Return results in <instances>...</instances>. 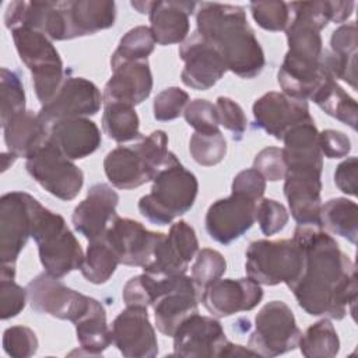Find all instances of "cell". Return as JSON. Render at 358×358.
<instances>
[{"label": "cell", "mask_w": 358, "mask_h": 358, "mask_svg": "<svg viewBox=\"0 0 358 358\" xmlns=\"http://www.w3.org/2000/svg\"><path fill=\"white\" fill-rule=\"evenodd\" d=\"M119 259L106 239L98 238L88 242L80 271L83 277L92 284H105L116 271Z\"/></svg>", "instance_id": "34"}, {"label": "cell", "mask_w": 358, "mask_h": 358, "mask_svg": "<svg viewBox=\"0 0 358 358\" xmlns=\"http://www.w3.org/2000/svg\"><path fill=\"white\" fill-rule=\"evenodd\" d=\"M32 238L38 245L39 260L45 271L62 278L78 270L84 260L80 242L69 229L64 218L38 204L34 214Z\"/></svg>", "instance_id": "5"}, {"label": "cell", "mask_w": 358, "mask_h": 358, "mask_svg": "<svg viewBox=\"0 0 358 358\" xmlns=\"http://www.w3.org/2000/svg\"><path fill=\"white\" fill-rule=\"evenodd\" d=\"M302 267L303 253L294 239H257L246 249V274L263 285L284 282L289 288L299 278Z\"/></svg>", "instance_id": "7"}, {"label": "cell", "mask_w": 358, "mask_h": 358, "mask_svg": "<svg viewBox=\"0 0 358 358\" xmlns=\"http://www.w3.org/2000/svg\"><path fill=\"white\" fill-rule=\"evenodd\" d=\"M197 250L199 241L193 227L186 221H178L171 225L168 234L161 236L141 268L155 278L183 275Z\"/></svg>", "instance_id": "12"}, {"label": "cell", "mask_w": 358, "mask_h": 358, "mask_svg": "<svg viewBox=\"0 0 358 358\" xmlns=\"http://www.w3.org/2000/svg\"><path fill=\"white\" fill-rule=\"evenodd\" d=\"M256 220L262 232L267 236H271L284 229L289 220L288 210L277 200L263 199L257 203Z\"/></svg>", "instance_id": "46"}, {"label": "cell", "mask_w": 358, "mask_h": 358, "mask_svg": "<svg viewBox=\"0 0 358 358\" xmlns=\"http://www.w3.org/2000/svg\"><path fill=\"white\" fill-rule=\"evenodd\" d=\"M49 141L69 159H83L94 154L101 143V130L88 117L56 120L49 126Z\"/></svg>", "instance_id": "25"}, {"label": "cell", "mask_w": 358, "mask_h": 358, "mask_svg": "<svg viewBox=\"0 0 358 358\" xmlns=\"http://www.w3.org/2000/svg\"><path fill=\"white\" fill-rule=\"evenodd\" d=\"M253 168L262 173V176L270 182L284 179L287 173V165L282 155V148L266 147L259 151L253 161Z\"/></svg>", "instance_id": "49"}, {"label": "cell", "mask_w": 358, "mask_h": 358, "mask_svg": "<svg viewBox=\"0 0 358 358\" xmlns=\"http://www.w3.org/2000/svg\"><path fill=\"white\" fill-rule=\"evenodd\" d=\"M31 308L41 315L76 322L90 308L92 298L64 285L57 277L41 273L27 285Z\"/></svg>", "instance_id": "11"}, {"label": "cell", "mask_w": 358, "mask_h": 358, "mask_svg": "<svg viewBox=\"0 0 358 358\" xmlns=\"http://www.w3.org/2000/svg\"><path fill=\"white\" fill-rule=\"evenodd\" d=\"M322 173L313 171H287L284 196L298 225L322 227Z\"/></svg>", "instance_id": "23"}, {"label": "cell", "mask_w": 358, "mask_h": 358, "mask_svg": "<svg viewBox=\"0 0 358 358\" xmlns=\"http://www.w3.org/2000/svg\"><path fill=\"white\" fill-rule=\"evenodd\" d=\"M299 337L291 308L282 301H271L256 315L248 347L259 357H277L298 347Z\"/></svg>", "instance_id": "8"}, {"label": "cell", "mask_w": 358, "mask_h": 358, "mask_svg": "<svg viewBox=\"0 0 358 358\" xmlns=\"http://www.w3.org/2000/svg\"><path fill=\"white\" fill-rule=\"evenodd\" d=\"M252 110L256 127L277 140H282L292 126L312 117L306 101L277 91H270L256 99Z\"/></svg>", "instance_id": "21"}, {"label": "cell", "mask_w": 358, "mask_h": 358, "mask_svg": "<svg viewBox=\"0 0 358 358\" xmlns=\"http://www.w3.org/2000/svg\"><path fill=\"white\" fill-rule=\"evenodd\" d=\"M197 192L196 175L171 152L154 175L151 192L138 200V211L152 224L168 225L193 207Z\"/></svg>", "instance_id": "3"}, {"label": "cell", "mask_w": 358, "mask_h": 358, "mask_svg": "<svg viewBox=\"0 0 358 358\" xmlns=\"http://www.w3.org/2000/svg\"><path fill=\"white\" fill-rule=\"evenodd\" d=\"M25 168L48 193L64 201L76 199L84 185L83 171L50 141L27 158Z\"/></svg>", "instance_id": "9"}, {"label": "cell", "mask_w": 358, "mask_h": 358, "mask_svg": "<svg viewBox=\"0 0 358 358\" xmlns=\"http://www.w3.org/2000/svg\"><path fill=\"white\" fill-rule=\"evenodd\" d=\"M152 308L157 329L164 336L172 337L187 317L199 312L197 287L193 278L186 274L161 278L159 295Z\"/></svg>", "instance_id": "13"}, {"label": "cell", "mask_w": 358, "mask_h": 358, "mask_svg": "<svg viewBox=\"0 0 358 358\" xmlns=\"http://www.w3.org/2000/svg\"><path fill=\"white\" fill-rule=\"evenodd\" d=\"M357 24L340 25L330 38L331 52L324 50L333 76L357 88Z\"/></svg>", "instance_id": "30"}, {"label": "cell", "mask_w": 358, "mask_h": 358, "mask_svg": "<svg viewBox=\"0 0 358 358\" xmlns=\"http://www.w3.org/2000/svg\"><path fill=\"white\" fill-rule=\"evenodd\" d=\"M256 200L231 193L225 199L214 201L206 213V231L211 239L221 245H229L245 235L256 221Z\"/></svg>", "instance_id": "14"}, {"label": "cell", "mask_w": 358, "mask_h": 358, "mask_svg": "<svg viewBox=\"0 0 358 358\" xmlns=\"http://www.w3.org/2000/svg\"><path fill=\"white\" fill-rule=\"evenodd\" d=\"M103 103L99 88L83 77H66L55 98L38 112L49 126L62 119L85 117L96 115Z\"/></svg>", "instance_id": "16"}, {"label": "cell", "mask_w": 358, "mask_h": 358, "mask_svg": "<svg viewBox=\"0 0 358 358\" xmlns=\"http://www.w3.org/2000/svg\"><path fill=\"white\" fill-rule=\"evenodd\" d=\"M169 154L166 133L155 130L133 145H119L109 151L103 159V171L112 186L136 189L152 180Z\"/></svg>", "instance_id": "4"}, {"label": "cell", "mask_w": 358, "mask_h": 358, "mask_svg": "<svg viewBox=\"0 0 358 358\" xmlns=\"http://www.w3.org/2000/svg\"><path fill=\"white\" fill-rule=\"evenodd\" d=\"M39 201L25 192H10L0 199V260L15 264L32 236L34 214Z\"/></svg>", "instance_id": "10"}, {"label": "cell", "mask_w": 358, "mask_h": 358, "mask_svg": "<svg viewBox=\"0 0 358 358\" xmlns=\"http://www.w3.org/2000/svg\"><path fill=\"white\" fill-rule=\"evenodd\" d=\"M196 7L194 1H152L148 17L155 43L168 46L185 42L190 28L189 15L196 11Z\"/></svg>", "instance_id": "28"}, {"label": "cell", "mask_w": 358, "mask_h": 358, "mask_svg": "<svg viewBox=\"0 0 358 358\" xmlns=\"http://www.w3.org/2000/svg\"><path fill=\"white\" fill-rule=\"evenodd\" d=\"M67 24L69 39L94 35L113 27L116 4L110 0L59 1Z\"/></svg>", "instance_id": "26"}, {"label": "cell", "mask_w": 358, "mask_h": 358, "mask_svg": "<svg viewBox=\"0 0 358 358\" xmlns=\"http://www.w3.org/2000/svg\"><path fill=\"white\" fill-rule=\"evenodd\" d=\"M140 119L133 106L122 102H103L102 129L105 134L117 141L127 143L140 136Z\"/></svg>", "instance_id": "35"}, {"label": "cell", "mask_w": 358, "mask_h": 358, "mask_svg": "<svg viewBox=\"0 0 358 358\" xmlns=\"http://www.w3.org/2000/svg\"><path fill=\"white\" fill-rule=\"evenodd\" d=\"M28 301L27 288L18 285L14 280L0 278V317L7 320L15 317L25 308Z\"/></svg>", "instance_id": "48"}, {"label": "cell", "mask_w": 358, "mask_h": 358, "mask_svg": "<svg viewBox=\"0 0 358 358\" xmlns=\"http://www.w3.org/2000/svg\"><path fill=\"white\" fill-rule=\"evenodd\" d=\"M189 102V94L179 87H168L157 94L152 103L154 117L169 122L179 117Z\"/></svg>", "instance_id": "43"}, {"label": "cell", "mask_w": 358, "mask_h": 358, "mask_svg": "<svg viewBox=\"0 0 358 358\" xmlns=\"http://www.w3.org/2000/svg\"><path fill=\"white\" fill-rule=\"evenodd\" d=\"M103 88V102H122L136 106L145 101L152 90V74L148 60L117 64Z\"/></svg>", "instance_id": "24"}, {"label": "cell", "mask_w": 358, "mask_h": 358, "mask_svg": "<svg viewBox=\"0 0 358 358\" xmlns=\"http://www.w3.org/2000/svg\"><path fill=\"white\" fill-rule=\"evenodd\" d=\"M152 1H131V6L141 14H148Z\"/></svg>", "instance_id": "53"}, {"label": "cell", "mask_w": 358, "mask_h": 358, "mask_svg": "<svg viewBox=\"0 0 358 358\" xmlns=\"http://www.w3.org/2000/svg\"><path fill=\"white\" fill-rule=\"evenodd\" d=\"M4 141L18 158H29L49 141V124L38 113L25 110L3 126Z\"/></svg>", "instance_id": "29"}, {"label": "cell", "mask_w": 358, "mask_h": 358, "mask_svg": "<svg viewBox=\"0 0 358 358\" xmlns=\"http://www.w3.org/2000/svg\"><path fill=\"white\" fill-rule=\"evenodd\" d=\"M189 151L199 165L213 166L225 158L227 140L221 130L214 133L194 131L189 141Z\"/></svg>", "instance_id": "39"}, {"label": "cell", "mask_w": 358, "mask_h": 358, "mask_svg": "<svg viewBox=\"0 0 358 358\" xmlns=\"http://www.w3.org/2000/svg\"><path fill=\"white\" fill-rule=\"evenodd\" d=\"M357 171L358 159L350 157L340 162L334 171V183L345 194L357 196Z\"/></svg>", "instance_id": "52"}, {"label": "cell", "mask_w": 358, "mask_h": 358, "mask_svg": "<svg viewBox=\"0 0 358 358\" xmlns=\"http://www.w3.org/2000/svg\"><path fill=\"white\" fill-rule=\"evenodd\" d=\"M3 348L13 358L32 357L38 350V338L27 326H11L3 333Z\"/></svg>", "instance_id": "45"}, {"label": "cell", "mask_w": 358, "mask_h": 358, "mask_svg": "<svg viewBox=\"0 0 358 358\" xmlns=\"http://www.w3.org/2000/svg\"><path fill=\"white\" fill-rule=\"evenodd\" d=\"M162 235V232L148 231L138 221L116 215L103 238L112 246L120 264L143 267Z\"/></svg>", "instance_id": "20"}, {"label": "cell", "mask_w": 358, "mask_h": 358, "mask_svg": "<svg viewBox=\"0 0 358 358\" xmlns=\"http://www.w3.org/2000/svg\"><path fill=\"white\" fill-rule=\"evenodd\" d=\"M201 291L204 308L215 317L252 310L263 298L260 284L249 277L238 280L218 278Z\"/></svg>", "instance_id": "19"}, {"label": "cell", "mask_w": 358, "mask_h": 358, "mask_svg": "<svg viewBox=\"0 0 358 358\" xmlns=\"http://www.w3.org/2000/svg\"><path fill=\"white\" fill-rule=\"evenodd\" d=\"M301 354L306 358H333L338 354V334L330 322L324 317L310 324L298 340Z\"/></svg>", "instance_id": "36"}, {"label": "cell", "mask_w": 358, "mask_h": 358, "mask_svg": "<svg viewBox=\"0 0 358 358\" xmlns=\"http://www.w3.org/2000/svg\"><path fill=\"white\" fill-rule=\"evenodd\" d=\"M81 351L87 355H101L112 343V330L106 323L103 305L92 298L88 310L74 322Z\"/></svg>", "instance_id": "31"}, {"label": "cell", "mask_w": 358, "mask_h": 358, "mask_svg": "<svg viewBox=\"0 0 358 358\" xmlns=\"http://www.w3.org/2000/svg\"><path fill=\"white\" fill-rule=\"evenodd\" d=\"M302 249L303 267L289 287L298 305L312 316L340 320L354 316L357 270L336 239L316 225H298L292 238Z\"/></svg>", "instance_id": "1"}, {"label": "cell", "mask_w": 358, "mask_h": 358, "mask_svg": "<svg viewBox=\"0 0 358 358\" xmlns=\"http://www.w3.org/2000/svg\"><path fill=\"white\" fill-rule=\"evenodd\" d=\"M173 355L185 358L225 357L229 340L221 323L210 316L197 313L187 317L175 331Z\"/></svg>", "instance_id": "17"}, {"label": "cell", "mask_w": 358, "mask_h": 358, "mask_svg": "<svg viewBox=\"0 0 358 358\" xmlns=\"http://www.w3.org/2000/svg\"><path fill=\"white\" fill-rule=\"evenodd\" d=\"M119 194L106 183H95L73 211L74 229L85 239L102 238L115 220Z\"/></svg>", "instance_id": "22"}, {"label": "cell", "mask_w": 358, "mask_h": 358, "mask_svg": "<svg viewBox=\"0 0 358 358\" xmlns=\"http://www.w3.org/2000/svg\"><path fill=\"white\" fill-rule=\"evenodd\" d=\"M249 8L256 24L266 31H285L291 21L288 3L284 1H252Z\"/></svg>", "instance_id": "40"}, {"label": "cell", "mask_w": 358, "mask_h": 358, "mask_svg": "<svg viewBox=\"0 0 358 358\" xmlns=\"http://www.w3.org/2000/svg\"><path fill=\"white\" fill-rule=\"evenodd\" d=\"M179 56L185 62L180 73L182 83L197 91L214 87L228 70L220 52L197 31L182 42Z\"/></svg>", "instance_id": "15"}, {"label": "cell", "mask_w": 358, "mask_h": 358, "mask_svg": "<svg viewBox=\"0 0 358 358\" xmlns=\"http://www.w3.org/2000/svg\"><path fill=\"white\" fill-rule=\"evenodd\" d=\"M220 124L232 133L234 140H241L248 127V119L243 109L228 96H218L215 103Z\"/></svg>", "instance_id": "47"}, {"label": "cell", "mask_w": 358, "mask_h": 358, "mask_svg": "<svg viewBox=\"0 0 358 358\" xmlns=\"http://www.w3.org/2000/svg\"><path fill=\"white\" fill-rule=\"evenodd\" d=\"M322 228L331 234L345 238L351 243H357L358 236V206L345 199L334 197L322 204L320 211Z\"/></svg>", "instance_id": "33"}, {"label": "cell", "mask_w": 358, "mask_h": 358, "mask_svg": "<svg viewBox=\"0 0 358 358\" xmlns=\"http://www.w3.org/2000/svg\"><path fill=\"white\" fill-rule=\"evenodd\" d=\"M266 190V179L255 168L241 171L232 180V192L260 201Z\"/></svg>", "instance_id": "50"}, {"label": "cell", "mask_w": 358, "mask_h": 358, "mask_svg": "<svg viewBox=\"0 0 358 358\" xmlns=\"http://www.w3.org/2000/svg\"><path fill=\"white\" fill-rule=\"evenodd\" d=\"M112 343L127 358H152L158 354L155 330L147 308L126 306L112 323Z\"/></svg>", "instance_id": "18"}, {"label": "cell", "mask_w": 358, "mask_h": 358, "mask_svg": "<svg viewBox=\"0 0 358 358\" xmlns=\"http://www.w3.org/2000/svg\"><path fill=\"white\" fill-rule=\"evenodd\" d=\"M11 36L20 59L31 70L38 101L42 106L49 103L66 78L57 49L43 32L32 28H14Z\"/></svg>", "instance_id": "6"}, {"label": "cell", "mask_w": 358, "mask_h": 358, "mask_svg": "<svg viewBox=\"0 0 358 358\" xmlns=\"http://www.w3.org/2000/svg\"><path fill=\"white\" fill-rule=\"evenodd\" d=\"M319 147L322 155L334 159L347 157L351 151V141L343 131L327 129L319 133Z\"/></svg>", "instance_id": "51"}, {"label": "cell", "mask_w": 358, "mask_h": 358, "mask_svg": "<svg viewBox=\"0 0 358 358\" xmlns=\"http://www.w3.org/2000/svg\"><path fill=\"white\" fill-rule=\"evenodd\" d=\"M227 270V262L224 256L214 249H201L196 262L192 266V278L199 289L206 288L213 281L222 277Z\"/></svg>", "instance_id": "41"}, {"label": "cell", "mask_w": 358, "mask_h": 358, "mask_svg": "<svg viewBox=\"0 0 358 358\" xmlns=\"http://www.w3.org/2000/svg\"><path fill=\"white\" fill-rule=\"evenodd\" d=\"M309 99L329 116L350 126L352 130H357V102L338 85L333 74L324 77Z\"/></svg>", "instance_id": "32"}, {"label": "cell", "mask_w": 358, "mask_h": 358, "mask_svg": "<svg viewBox=\"0 0 358 358\" xmlns=\"http://www.w3.org/2000/svg\"><path fill=\"white\" fill-rule=\"evenodd\" d=\"M282 155L287 171H313L322 173L323 155L319 147V131L313 117L292 126L282 137Z\"/></svg>", "instance_id": "27"}, {"label": "cell", "mask_w": 358, "mask_h": 358, "mask_svg": "<svg viewBox=\"0 0 358 358\" xmlns=\"http://www.w3.org/2000/svg\"><path fill=\"white\" fill-rule=\"evenodd\" d=\"M158 292V278L143 273L131 277L123 287V302L126 306H152L157 299Z\"/></svg>", "instance_id": "42"}, {"label": "cell", "mask_w": 358, "mask_h": 358, "mask_svg": "<svg viewBox=\"0 0 358 358\" xmlns=\"http://www.w3.org/2000/svg\"><path fill=\"white\" fill-rule=\"evenodd\" d=\"M154 48L155 39L150 27H134L122 36L117 49L110 57V67L127 62L147 60V57L154 52Z\"/></svg>", "instance_id": "37"}, {"label": "cell", "mask_w": 358, "mask_h": 358, "mask_svg": "<svg viewBox=\"0 0 358 358\" xmlns=\"http://www.w3.org/2000/svg\"><path fill=\"white\" fill-rule=\"evenodd\" d=\"M197 32L220 52L228 70L241 78L257 77L266 57L245 8L221 3H197Z\"/></svg>", "instance_id": "2"}, {"label": "cell", "mask_w": 358, "mask_h": 358, "mask_svg": "<svg viewBox=\"0 0 358 358\" xmlns=\"http://www.w3.org/2000/svg\"><path fill=\"white\" fill-rule=\"evenodd\" d=\"M185 120L197 133L220 131V120L215 105L207 99H193L183 110Z\"/></svg>", "instance_id": "44"}, {"label": "cell", "mask_w": 358, "mask_h": 358, "mask_svg": "<svg viewBox=\"0 0 358 358\" xmlns=\"http://www.w3.org/2000/svg\"><path fill=\"white\" fill-rule=\"evenodd\" d=\"M0 101L1 127L13 117L25 112V91L18 73L1 67L0 70Z\"/></svg>", "instance_id": "38"}]
</instances>
